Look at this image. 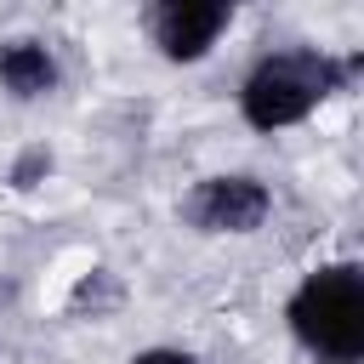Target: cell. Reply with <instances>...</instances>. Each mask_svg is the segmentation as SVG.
Instances as JSON below:
<instances>
[{
  "instance_id": "obj_1",
  "label": "cell",
  "mask_w": 364,
  "mask_h": 364,
  "mask_svg": "<svg viewBox=\"0 0 364 364\" xmlns=\"http://www.w3.org/2000/svg\"><path fill=\"white\" fill-rule=\"evenodd\" d=\"M358 57L353 63H330L324 51H279V57H262L239 91V108L256 131H279V125H296L307 119L330 91H341L353 80Z\"/></svg>"
},
{
  "instance_id": "obj_2",
  "label": "cell",
  "mask_w": 364,
  "mask_h": 364,
  "mask_svg": "<svg viewBox=\"0 0 364 364\" xmlns=\"http://www.w3.org/2000/svg\"><path fill=\"white\" fill-rule=\"evenodd\" d=\"M290 330L307 353L324 364H358L364 358V279L358 267H318L290 296Z\"/></svg>"
},
{
  "instance_id": "obj_3",
  "label": "cell",
  "mask_w": 364,
  "mask_h": 364,
  "mask_svg": "<svg viewBox=\"0 0 364 364\" xmlns=\"http://www.w3.org/2000/svg\"><path fill=\"white\" fill-rule=\"evenodd\" d=\"M267 188L256 176H205L193 193H188V222L199 233H250L267 222Z\"/></svg>"
},
{
  "instance_id": "obj_4",
  "label": "cell",
  "mask_w": 364,
  "mask_h": 364,
  "mask_svg": "<svg viewBox=\"0 0 364 364\" xmlns=\"http://www.w3.org/2000/svg\"><path fill=\"white\" fill-rule=\"evenodd\" d=\"M228 17L233 11L222 0H165V6L148 11V34H154V46L171 63H193V57H205L216 46V34L228 28Z\"/></svg>"
},
{
  "instance_id": "obj_5",
  "label": "cell",
  "mask_w": 364,
  "mask_h": 364,
  "mask_svg": "<svg viewBox=\"0 0 364 364\" xmlns=\"http://www.w3.org/2000/svg\"><path fill=\"white\" fill-rule=\"evenodd\" d=\"M0 85H6L11 97H46V91L57 85L51 51L34 46V40H11V46L0 51Z\"/></svg>"
},
{
  "instance_id": "obj_6",
  "label": "cell",
  "mask_w": 364,
  "mask_h": 364,
  "mask_svg": "<svg viewBox=\"0 0 364 364\" xmlns=\"http://www.w3.org/2000/svg\"><path fill=\"white\" fill-rule=\"evenodd\" d=\"M46 171H51V154H46V148H28V154L11 165V188H34Z\"/></svg>"
},
{
  "instance_id": "obj_7",
  "label": "cell",
  "mask_w": 364,
  "mask_h": 364,
  "mask_svg": "<svg viewBox=\"0 0 364 364\" xmlns=\"http://www.w3.org/2000/svg\"><path fill=\"white\" fill-rule=\"evenodd\" d=\"M131 364H199L193 353H176V347H148V353H136Z\"/></svg>"
}]
</instances>
